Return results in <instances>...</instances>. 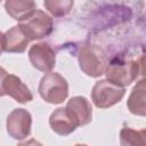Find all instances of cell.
<instances>
[{"instance_id": "1", "label": "cell", "mask_w": 146, "mask_h": 146, "mask_svg": "<svg viewBox=\"0 0 146 146\" xmlns=\"http://www.w3.org/2000/svg\"><path fill=\"white\" fill-rule=\"evenodd\" d=\"M17 26L30 41L41 40L52 32L54 21L43 10L35 9L27 17L19 21Z\"/></svg>"}, {"instance_id": "18", "label": "cell", "mask_w": 146, "mask_h": 146, "mask_svg": "<svg viewBox=\"0 0 146 146\" xmlns=\"http://www.w3.org/2000/svg\"><path fill=\"white\" fill-rule=\"evenodd\" d=\"M5 51V48H3V33L0 32V55Z\"/></svg>"}, {"instance_id": "13", "label": "cell", "mask_w": 146, "mask_h": 146, "mask_svg": "<svg viewBox=\"0 0 146 146\" xmlns=\"http://www.w3.org/2000/svg\"><path fill=\"white\" fill-rule=\"evenodd\" d=\"M6 13L14 18L15 21H22L27 17L36 8L34 1H24V0H8L5 2Z\"/></svg>"}, {"instance_id": "6", "label": "cell", "mask_w": 146, "mask_h": 146, "mask_svg": "<svg viewBox=\"0 0 146 146\" xmlns=\"http://www.w3.org/2000/svg\"><path fill=\"white\" fill-rule=\"evenodd\" d=\"M6 127L7 132L11 138L23 140L31 133L32 115L25 108H15L7 116Z\"/></svg>"}, {"instance_id": "3", "label": "cell", "mask_w": 146, "mask_h": 146, "mask_svg": "<svg viewBox=\"0 0 146 146\" xmlns=\"http://www.w3.org/2000/svg\"><path fill=\"white\" fill-rule=\"evenodd\" d=\"M38 91L44 102L49 104H60L68 96V83L59 73L49 72L40 80Z\"/></svg>"}, {"instance_id": "7", "label": "cell", "mask_w": 146, "mask_h": 146, "mask_svg": "<svg viewBox=\"0 0 146 146\" xmlns=\"http://www.w3.org/2000/svg\"><path fill=\"white\" fill-rule=\"evenodd\" d=\"M29 59L38 71L49 73L56 65V54L51 46L46 42H39L31 46L29 50Z\"/></svg>"}, {"instance_id": "17", "label": "cell", "mask_w": 146, "mask_h": 146, "mask_svg": "<svg viewBox=\"0 0 146 146\" xmlns=\"http://www.w3.org/2000/svg\"><path fill=\"white\" fill-rule=\"evenodd\" d=\"M17 146H43L40 141H38L36 139H29L26 141H23V143H19Z\"/></svg>"}, {"instance_id": "9", "label": "cell", "mask_w": 146, "mask_h": 146, "mask_svg": "<svg viewBox=\"0 0 146 146\" xmlns=\"http://www.w3.org/2000/svg\"><path fill=\"white\" fill-rule=\"evenodd\" d=\"M3 92L5 95L14 98L17 103L25 104L33 99V95L30 88L16 75L8 74L3 80Z\"/></svg>"}, {"instance_id": "11", "label": "cell", "mask_w": 146, "mask_h": 146, "mask_svg": "<svg viewBox=\"0 0 146 146\" xmlns=\"http://www.w3.org/2000/svg\"><path fill=\"white\" fill-rule=\"evenodd\" d=\"M29 42L30 40L24 35L17 25L3 33V48L6 52L22 54L26 50Z\"/></svg>"}, {"instance_id": "10", "label": "cell", "mask_w": 146, "mask_h": 146, "mask_svg": "<svg viewBox=\"0 0 146 146\" xmlns=\"http://www.w3.org/2000/svg\"><path fill=\"white\" fill-rule=\"evenodd\" d=\"M49 125L52 131L59 136H67L78 128L76 123L67 114L65 107H58L51 113L49 117Z\"/></svg>"}, {"instance_id": "8", "label": "cell", "mask_w": 146, "mask_h": 146, "mask_svg": "<svg viewBox=\"0 0 146 146\" xmlns=\"http://www.w3.org/2000/svg\"><path fill=\"white\" fill-rule=\"evenodd\" d=\"M70 117L76 123L78 127L86 125L92 120V107L90 102L82 96L72 97L65 107Z\"/></svg>"}, {"instance_id": "16", "label": "cell", "mask_w": 146, "mask_h": 146, "mask_svg": "<svg viewBox=\"0 0 146 146\" xmlns=\"http://www.w3.org/2000/svg\"><path fill=\"white\" fill-rule=\"evenodd\" d=\"M7 75H8L7 71H6L3 67H1V66H0V97L5 96V92H3V88H2V86H3V80H5V78H6Z\"/></svg>"}, {"instance_id": "15", "label": "cell", "mask_w": 146, "mask_h": 146, "mask_svg": "<svg viewBox=\"0 0 146 146\" xmlns=\"http://www.w3.org/2000/svg\"><path fill=\"white\" fill-rule=\"evenodd\" d=\"M74 2L72 0H46L43 2L44 8L55 17H63L67 15Z\"/></svg>"}, {"instance_id": "2", "label": "cell", "mask_w": 146, "mask_h": 146, "mask_svg": "<svg viewBox=\"0 0 146 146\" xmlns=\"http://www.w3.org/2000/svg\"><path fill=\"white\" fill-rule=\"evenodd\" d=\"M104 74L107 81L124 88L138 78L139 63L132 59L114 58L111 63H107Z\"/></svg>"}, {"instance_id": "5", "label": "cell", "mask_w": 146, "mask_h": 146, "mask_svg": "<svg viewBox=\"0 0 146 146\" xmlns=\"http://www.w3.org/2000/svg\"><path fill=\"white\" fill-rule=\"evenodd\" d=\"M125 88L110 81L99 80L91 89V100L98 108H108L117 104L124 96Z\"/></svg>"}, {"instance_id": "19", "label": "cell", "mask_w": 146, "mask_h": 146, "mask_svg": "<svg viewBox=\"0 0 146 146\" xmlns=\"http://www.w3.org/2000/svg\"><path fill=\"white\" fill-rule=\"evenodd\" d=\"M74 146H88V145H86V144H75Z\"/></svg>"}, {"instance_id": "14", "label": "cell", "mask_w": 146, "mask_h": 146, "mask_svg": "<svg viewBox=\"0 0 146 146\" xmlns=\"http://www.w3.org/2000/svg\"><path fill=\"white\" fill-rule=\"evenodd\" d=\"M121 146H145V130L122 128L120 131Z\"/></svg>"}, {"instance_id": "12", "label": "cell", "mask_w": 146, "mask_h": 146, "mask_svg": "<svg viewBox=\"0 0 146 146\" xmlns=\"http://www.w3.org/2000/svg\"><path fill=\"white\" fill-rule=\"evenodd\" d=\"M146 87L145 80L141 79L132 88L131 94L127 102V107L130 113L139 116H145L146 114Z\"/></svg>"}, {"instance_id": "4", "label": "cell", "mask_w": 146, "mask_h": 146, "mask_svg": "<svg viewBox=\"0 0 146 146\" xmlns=\"http://www.w3.org/2000/svg\"><path fill=\"white\" fill-rule=\"evenodd\" d=\"M81 71L91 78H98L105 73L107 59L103 50L94 44H86L78 55Z\"/></svg>"}]
</instances>
